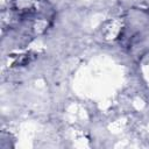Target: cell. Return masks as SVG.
<instances>
[{
    "label": "cell",
    "instance_id": "cell-1",
    "mask_svg": "<svg viewBox=\"0 0 149 149\" xmlns=\"http://www.w3.org/2000/svg\"><path fill=\"white\" fill-rule=\"evenodd\" d=\"M38 1L37 0H14L12 9L16 13L20 19L31 16L37 12Z\"/></svg>",
    "mask_w": 149,
    "mask_h": 149
},
{
    "label": "cell",
    "instance_id": "cell-2",
    "mask_svg": "<svg viewBox=\"0 0 149 149\" xmlns=\"http://www.w3.org/2000/svg\"><path fill=\"white\" fill-rule=\"evenodd\" d=\"M123 30V22L122 20L119 19H113L111 20L104 28V35L106 36V38H112L115 40L120 36V34H122Z\"/></svg>",
    "mask_w": 149,
    "mask_h": 149
}]
</instances>
